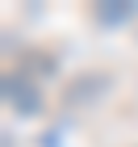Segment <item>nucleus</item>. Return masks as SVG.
<instances>
[{
  "instance_id": "obj_1",
  "label": "nucleus",
  "mask_w": 138,
  "mask_h": 147,
  "mask_svg": "<svg viewBox=\"0 0 138 147\" xmlns=\"http://www.w3.org/2000/svg\"><path fill=\"white\" fill-rule=\"evenodd\" d=\"M4 105L17 109L21 118H34V113L42 109V88H38L25 71H9V76H4Z\"/></svg>"
},
{
  "instance_id": "obj_2",
  "label": "nucleus",
  "mask_w": 138,
  "mask_h": 147,
  "mask_svg": "<svg viewBox=\"0 0 138 147\" xmlns=\"http://www.w3.org/2000/svg\"><path fill=\"white\" fill-rule=\"evenodd\" d=\"M96 17H101V21H126V17H134V4H121V9H96Z\"/></svg>"
}]
</instances>
